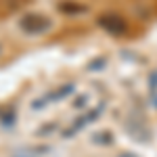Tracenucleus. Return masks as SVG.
Returning <instances> with one entry per match:
<instances>
[{"instance_id": "1", "label": "nucleus", "mask_w": 157, "mask_h": 157, "mask_svg": "<svg viewBox=\"0 0 157 157\" xmlns=\"http://www.w3.org/2000/svg\"><path fill=\"white\" fill-rule=\"evenodd\" d=\"M19 27L27 36H40V34H46L50 29V19L40 15V13H25L19 19Z\"/></svg>"}, {"instance_id": "2", "label": "nucleus", "mask_w": 157, "mask_h": 157, "mask_svg": "<svg viewBox=\"0 0 157 157\" xmlns=\"http://www.w3.org/2000/svg\"><path fill=\"white\" fill-rule=\"evenodd\" d=\"M101 25H103L107 32H115V34H120L121 29H124V21H121L120 17H115V15H105V17H101Z\"/></svg>"}, {"instance_id": "3", "label": "nucleus", "mask_w": 157, "mask_h": 157, "mask_svg": "<svg viewBox=\"0 0 157 157\" xmlns=\"http://www.w3.org/2000/svg\"><path fill=\"white\" fill-rule=\"evenodd\" d=\"M29 0H0V15H9L19 9H23Z\"/></svg>"}]
</instances>
